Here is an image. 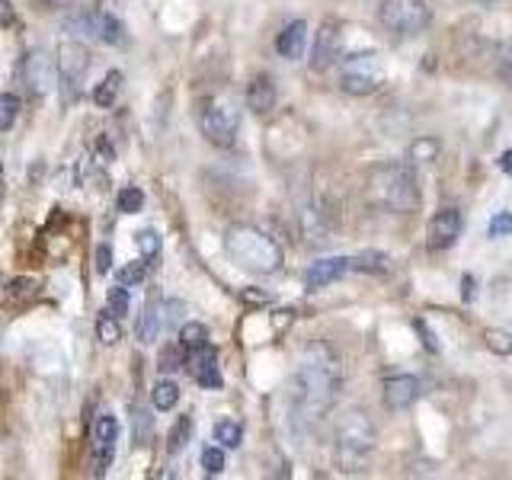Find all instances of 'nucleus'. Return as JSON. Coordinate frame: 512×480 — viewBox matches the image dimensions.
I'll return each mask as SVG.
<instances>
[{"label":"nucleus","mask_w":512,"mask_h":480,"mask_svg":"<svg viewBox=\"0 0 512 480\" xmlns=\"http://www.w3.org/2000/svg\"><path fill=\"white\" fill-rule=\"evenodd\" d=\"M186 324V304L180 298L160 301V327L167 330H180Z\"/></svg>","instance_id":"21"},{"label":"nucleus","mask_w":512,"mask_h":480,"mask_svg":"<svg viewBox=\"0 0 512 480\" xmlns=\"http://www.w3.org/2000/svg\"><path fill=\"white\" fill-rule=\"evenodd\" d=\"M64 26H68V32H71V36H77V39H93V42H103V45H119L122 32H125L116 16L103 13V10L77 13Z\"/></svg>","instance_id":"8"},{"label":"nucleus","mask_w":512,"mask_h":480,"mask_svg":"<svg viewBox=\"0 0 512 480\" xmlns=\"http://www.w3.org/2000/svg\"><path fill=\"white\" fill-rule=\"evenodd\" d=\"M224 250H228V256L240 269L253 272V276H272V272L282 269V247L266 231L253 228V224H234V228H228Z\"/></svg>","instance_id":"4"},{"label":"nucleus","mask_w":512,"mask_h":480,"mask_svg":"<svg viewBox=\"0 0 512 480\" xmlns=\"http://www.w3.org/2000/svg\"><path fill=\"white\" fill-rule=\"evenodd\" d=\"M157 333H160V298H157V292H151L148 301H144L141 317H138V340L154 343Z\"/></svg>","instance_id":"19"},{"label":"nucleus","mask_w":512,"mask_h":480,"mask_svg":"<svg viewBox=\"0 0 512 480\" xmlns=\"http://www.w3.org/2000/svg\"><path fill=\"white\" fill-rule=\"evenodd\" d=\"M96 336H100V343L106 346H116L122 340V327H119V317H112L109 311L96 320Z\"/></svg>","instance_id":"26"},{"label":"nucleus","mask_w":512,"mask_h":480,"mask_svg":"<svg viewBox=\"0 0 512 480\" xmlns=\"http://www.w3.org/2000/svg\"><path fill=\"white\" fill-rule=\"evenodd\" d=\"M189 432H192V420H189V416H180V420H176V426L170 429V436H167V452H170V455L183 452V445H186V439H189Z\"/></svg>","instance_id":"30"},{"label":"nucleus","mask_w":512,"mask_h":480,"mask_svg":"<svg viewBox=\"0 0 512 480\" xmlns=\"http://www.w3.org/2000/svg\"><path fill=\"white\" fill-rule=\"evenodd\" d=\"M487 234H490V237H512V212H500V215H493V221H490Z\"/></svg>","instance_id":"35"},{"label":"nucleus","mask_w":512,"mask_h":480,"mask_svg":"<svg viewBox=\"0 0 512 480\" xmlns=\"http://www.w3.org/2000/svg\"><path fill=\"white\" fill-rule=\"evenodd\" d=\"M461 228H464V215L458 205H445L439 208L436 215L429 218V250H448L461 237Z\"/></svg>","instance_id":"11"},{"label":"nucleus","mask_w":512,"mask_h":480,"mask_svg":"<svg viewBox=\"0 0 512 480\" xmlns=\"http://www.w3.org/2000/svg\"><path fill=\"white\" fill-rule=\"evenodd\" d=\"M215 439L224 445V448H237L240 439H244V426L237 420H218L215 423Z\"/></svg>","instance_id":"25"},{"label":"nucleus","mask_w":512,"mask_h":480,"mask_svg":"<svg viewBox=\"0 0 512 480\" xmlns=\"http://www.w3.org/2000/svg\"><path fill=\"white\" fill-rule=\"evenodd\" d=\"M365 202L384 215L420 212L423 196H420V180H416L413 167L400 164V160H388V164H378L375 170H368Z\"/></svg>","instance_id":"2"},{"label":"nucleus","mask_w":512,"mask_h":480,"mask_svg":"<svg viewBox=\"0 0 512 480\" xmlns=\"http://www.w3.org/2000/svg\"><path fill=\"white\" fill-rule=\"evenodd\" d=\"M304 48H308V23L304 20L288 23L276 39V52L288 61H298L304 55Z\"/></svg>","instance_id":"18"},{"label":"nucleus","mask_w":512,"mask_h":480,"mask_svg":"<svg viewBox=\"0 0 512 480\" xmlns=\"http://www.w3.org/2000/svg\"><path fill=\"white\" fill-rule=\"evenodd\" d=\"M381 397L388 410H410L423 397V381L416 375H391L381 384Z\"/></svg>","instance_id":"12"},{"label":"nucleus","mask_w":512,"mask_h":480,"mask_svg":"<svg viewBox=\"0 0 512 480\" xmlns=\"http://www.w3.org/2000/svg\"><path fill=\"white\" fill-rule=\"evenodd\" d=\"M116 442H119V420L112 413H100L93 423V442H90V474L106 477L116 458Z\"/></svg>","instance_id":"9"},{"label":"nucleus","mask_w":512,"mask_h":480,"mask_svg":"<svg viewBox=\"0 0 512 480\" xmlns=\"http://www.w3.org/2000/svg\"><path fill=\"white\" fill-rule=\"evenodd\" d=\"M432 23V10L426 0H381L378 26L388 32L394 42L420 39Z\"/></svg>","instance_id":"5"},{"label":"nucleus","mask_w":512,"mask_h":480,"mask_svg":"<svg viewBox=\"0 0 512 480\" xmlns=\"http://www.w3.org/2000/svg\"><path fill=\"white\" fill-rule=\"evenodd\" d=\"M276 100H279V90H276V80L269 74H256L247 84V106L256 116H266V112L276 109Z\"/></svg>","instance_id":"17"},{"label":"nucleus","mask_w":512,"mask_h":480,"mask_svg":"<svg viewBox=\"0 0 512 480\" xmlns=\"http://www.w3.org/2000/svg\"><path fill=\"white\" fill-rule=\"evenodd\" d=\"M132 429H135V442L138 445H148L151 442V432H154V416L148 413V410H135V416H132Z\"/></svg>","instance_id":"31"},{"label":"nucleus","mask_w":512,"mask_h":480,"mask_svg":"<svg viewBox=\"0 0 512 480\" xmlns=\"http://www.w3.org/2000/svg\"><path fill=\"white\" fill-rule=\"evenodd\" d=\"M500 77L512 87V42L503 48V55H500Z\"/></svg>","instance_id":"39"},{"label":"nucleus","mask_w":512,"mask_h":480,"mask_svg":"<svg viewBox=\"0 0 512 480\" xmlns=\"http://www.w3.org/2000/svg\"><path fill=\"white\" fill-rule=\"evenodd\" d=\"M487 346L493 352H506V356H509V352H512V336L509 333H500V330H490L487 333Z\"/></svg>","instance_id":"37"},{"label":"nucleus","mask_w":512,"mask_h":480,"mask_svg":"<svg viewBox=\"0 0 512 480\" xmlns=\"http://www.w3.org/2000/svg\"><path fill=\"white\" fill-rule=\"evenodd\" d=\"M388 84V64L378 52H356L340 61V90L349 96H372Z\"/></svg>","instance_id":"6"},{"label":"nucleus","mask_w":512,"mask_h":480,"mask_svg":"<svg viewBox=\"0 0 512 480\" xmlns=\"http://www.w3.org/2000/svg\"><path fill=\"white\" fill-rule=\"evenodd\" d=\"M26 87L36 93V96H45V93H52L55 84H58V64L55 58H48L45 52H32L26 58Z\"/></svg>","instance_id":"14"},{"label":"nucleus","mask_w":512,"mask_h":480,"mask_svg":"<svg viewBox=\"0 0 512 480\" xmlns=\"http://www.w3.org/2000/svg\"><path fill=\"white\" fill-rule=\"evenodd\" d=\"M135 247L141 253V260L151 266L157 256H160V237L154 231H141V234H135Z\"/></svg>","instance_id":"28"},{"label":"nucleus","mask_w":512,"mask_h":480,"mask_svg":"<svg viewBox=\"0 0 512 480\" xmlns=\"http://www.w3.org/2000/svg\"><path fill=\"white\" fill-rule=\"evenodd\" d=\"M436 157H439V141L436 138H416L410 144V160H416V164H432Z\"/></svg>","instance_id":"27"},{"label":"nucleus","mask_w":512,"mask_h":480,"mask_svg":"<svg viewBox=\"0 0 512 480\" xmlns=\"http://www.w3.org/2000/svg\"><path fill=\"white\" fill-rule=\"evenodd\" d=\"M343 388L340 359L333 356L327 343H311L292 375V410L295 420L304 426H314L317 420L333 410L336 397Z\"/></svg>","instance_id":"1"},{"label":"nucleus","mask_w":512,"mask_h":480,"mask_svg":"<svg viewBox=\"0 0 512 480\" xmlns=\"http://www.w3.org/2000/svg\"><path fill=\"white\" fill-rule=\"evenodd\" d=\"M151 404H154V410H173L180 404V388H176L173 381H157L151 391Z\"/></svg>","instance_id":"24"},{"label":"nucleus","mask_w":512,"mask_h":480,"mask_svg":"<svg viewBox=\"0 0 512 480\" xmlns=\"http://www.w3.org/2000/svg\"><path fill=\"white\" fill-rule=\"evenodd\" d=\"M144 272H148V263H132V266H125L122 272H119V282L122 285H138V282H144Z\"/></svg>","instance_id":"36"},{"label":"nucleus","mask_w":512,"mask_h":480,"mask_svg":"<svg viewBox=\"0 0 512 480\" xmlns=\"http://www.w3.org/2000/svg\"><path fill=\"white\" fill-rule=\"evenodd\" d=\"M20 96L16 93H4L0 96V132H7V128H13L16 116H20Z\"/></svg>","instance_id":"29"},{"label":"nucleus","mask_w":512,"mask_h":480,"mask_svg":"<svg viewBox=\"0 0 512 480\" xmlns=\"http://www.w3.org/2000/svg\"><path fill=\"white\" fill-rule=\"evenodd\" d=\"M336 61H343V23L327 20V23H320L314 45H311V71L324 74Z\"/></svg>","instance_id":"10"},{"label":"nucleus","mask_w":512,"mask_h":480,"mask_svg":"<svg viewBox=\"0 0 512 480\" xmlns=\"http://www.w3.org/2000/svg\"><path fill=\"white\" fill-rule=\"evenodd\" d=\"M128 288L125 285H116V288H109V295H106V311L112 314V317H122V314H128Z\"/></svg>","instance_id":"32"},{"label":"nucleus","mask_w":512,"mask_h":480,"mask_svg":"<svg viewBox=\"0 0 512 480\" xmlns=\"http://www.w3.org/2000/svg\"><path fill=\"white\" fill-rule=\"evenodd\" d=\"M183 368L202 384V388H208V391H218L221 384H224V378L218 372V356H215L212 346H202V349L186 352V365Z\"/></svg>","instance_id":"13"},{"label":"nucleus","mask_w":512,"mask_h":480,"mask_svg":"<svg viewBox=\"0 0 512 480\" xmlns=\"http://www.w3.org/2000/svg\"><path fill=\"white\" fill-rule=\"evenodd\" d=\"M202 468H205V474H221L224 471V452H221V448H212V445L205 448V452H202Z\"/></svg>","instance_id":"34"},{"label":"nucleus","mask_w":512,"mask_h":480,"mask_svg":"<svg viewBox=\"0 0 512 480\" xmlns=\"http://www.w3.org/2000/svg\"><path fill=\"white\" fill-rule=\"evenodd\" d=\"M500 170H506V173H512V151H506V154L500 157Z\"/></svg>","instance_id":"41"},{"label":"nucleus","mask_w":512,"mask_h":480,"mask_svg":"<svg viewBox=\"0 0 512 480\" xmlns=\"http://www.w3.org/2000/svg\"><path fill=\"white\" fill-rule=\"evenodd\" d=\"M176 333H180V346H183L186 352L208 346V327H205V324H196V320H186V324H183L180 330H176Z\"/></svg>","instance_id":"22"},{"label":"nucleus","mask_w":512,"mask_h":480,"mask_svg":"<svg viewBox=\"0 0 512 480\" xmlns=\"http://www.w3.org/2000/svg\"><path fill=\"white\" fill-rule=\"evenodd\" d=\"M186 365V349L180 343H170L160 349V356H157V368L164 375H173V372H180V368Z\"/></svg>","instance_id":"23"},{"label":"nucleus","mask_w":512,"mask_h":480,"mask_svg":"<svg viewBox=\"0 0 512 480\" xmlns=\"http://www.w3.org/2000/svg\"><path fill=\"white\" fill-rule=\"evenodd\" d=\"M119 90H122V74H119V71H109V74L100 80V84H96V90H93V103H96V106H103V109H109L112 103H116Z\"/></svg>","instance_id":"20"},{"label":"nucleus","mask_w":512,"mask_h":480,"mask_svg":"<svg viewBox=\"0 0 512 480\" xmlns=\"http://www.w3.org/2000/svg\"><path fill=\"white\" fill-rule=\"evenodd\" d=\"M346 272H356V260L349 256H327V260H317L304 272V285L308 288H324L336 279H343Z\"/></svg>","instance_id":"15"},{"label":"nucleus","mask_w":512,"mask_h":480,"mask_svg":"<svg viewBox=\"0 0 512 480\" xmlns=\"http://www.w3.org/2000/svg\"><path fill=\"white\" fill-rule=\"evenodd\" d=\"M13 23V4L10 0H0V26H10Z\"/></svg>","instance_id":"40"},{"label":"nucleus","mask_w":512,"mask_h":480,"mask_svg":"<svg viewBox=\"0 0 512 480\" xmlns=\"http://www.w3.org/2000/svg\"><path fill=\"white\" fill-rule=\"evenodd\" d=\"M378 452V426L362 407H349L333 423V461L343 474H362Z\"/></svg>","instance_id":"3"},{"label":"nucleus","mask_w":512,"mask_h":480,"mask_svg":"<svg viewBox=\"0 0 512 480\" xmlns=\"http://www.w3.org/2000/svg\"><path fill=\"white\" fill-rule=\"evenodd\" d=\"M87 68H90V55L84 42H64L58 48V74L68 80L71 87H77L80 80H84Z\"/></svg>","instance_id":"16"},{"label":"nucleus","mask_w":512,"mask_h":480,"mask_svg":"<svg viewBox=\"0 0 512 480\" xmlns=\"http://www.w3.org/2000/svg\"><path fill=\"white\" fill-rule=\"evenodd\" d=\"M109 266H112V247L109 244H100V247H96V272H100V276H106Z\"/></svg>","instance_id":"38"},{"label":"nucleus","mask_w":512,"mask_h":480,"mask_svg":"<svg viewBox=\"0 0 512 480\" xmlns=\"http://www.w3.org/2000/svg\"><path fill=\"white\" fill-rule=\"evenodd\" d=\"M141 205H144V192L138 186H125L119 192V212L135 215V212H141Z\"/></svg>","instance_id":"33"},{"label":"nucleus","mask_w":512,"mask_h":480,"mask_svg":"<svg viewBox=\"0 0 512 480\" xmlns=\"http://www.w3.org/2000/svg\"><path fill=\"white\" fill-rule=\"evenodd\" d=\"M199 128H202V135L215 144V148H231L234 138H237V128H240L237 109L231 103H224V100L205 103L202 112H199Z\"/></svg>","instance_id":"7"},{"label":"nucleus","mask_w":512,"mask_h":480,"mask_svg":"<svg viewBox=\"0 0 512 480\" xmlns=\"http://www.w3.org/2000/svg\"><path fill=\"white\" fill-rule=\"evenodd\" d=\"M474 4H484V7H490V4H496V0H474Z\"/></svg>","instance_id":"42"}]
</instances>
